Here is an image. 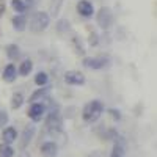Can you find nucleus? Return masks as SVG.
Instances as JSON below:
<instances>
[{
    "label": "nucleus",
    "instance_id": "obj_20",
    "mask_svg": "<svg viewBox=\"0 0 157 157\" xmlns=\"http://www.w3.org/2000/svg\"><path fill=\"white\" fill-rule=\"evenodd\" d=\"M11 6L17 13H24L25 10H27V5H25L24 0H11Z\"/></svg>",
    "mask_w": 157,
    "mask_h": 157
},
{
    "label": "nucleus",
    "instance_id": "obj_1",
    "mask_svg": "<svg viewBox=\"0 0 157 157\" xmlns=\"http://www.w3.org/2000/svg\"><path fill=\"white\" fill-rule=\"evenodd\" d=\"M104 112V105L99 101H91L83 107V120L86 123H94L99 120V116Z\"/></svg>",
    "mask_w": 157,
    "mask_h": 157
},
{
    "label": "nucleus",
    "instance_id": "obj_19",
    "mask_svg": "<svg viewBox=\"0 0 157 157\" xmlns=\"http://www.w3.org/2000/svg\"><path fill=\"white\" fill-rule=\"evenodd\" d=\"M6 54H8V57H10V58L16 60V58L21 55V50H19V47H17L16 44H10V46L6 47Z\"/></svg>",
    "mask_w": 157,
    "mask_h": 157
},
{
    "label": "nucleus",
    "instance_id": "obj_15",
    "mask_svg": "<svg viewBox=\"0 0 157 157\" xmlns=\"http://www.w3.org/2000/svg\"><path fill=\"white\" fill-rule=\"evenodd\" d=\"M25 25H27V21H25L24 16H16L14 19H13V27H14V30H17V32L25 30Z\"/></svg>",
    "mask_w": 157,
    "mask_h": 157
},
{
    "label": "nucleus",
    "instance_id": "obj_22",
    "mask_svg": "<svg viewBox=\"0 0 157 157\" xmlns=\"http://www.w3.org/2000/svg\"><path fill=\"white\" fill-rule=\"evenodd\" d=\"M8 120H10L8 113H6L5 110H0V129H2V127L8 123Z\"/></svg>",
    "mask_w": 157,
    "mask_h": 157
},
{
    "label": "nucleus",
    "instance_id": "obj_16",
    "mask_svg": "<svg viewBox=\"0 0 157 157\" xmlns=\"http://www.w3.org/2000/svg\"><path fill=\"white\" fill-rule=\"evenodd\" d=\"M14 155V149L10 146V143H2L0 145V157H13Z\"/></svg>",
    "mask_w": 157,
    "mask_h": 157
},
{
    "label": "nucleus",
    "instance_id": "obj_21",
    "mask_svg": "<svg viewBox=\"0 0 157 157\" xmlns=\"http://www.w3.org/2000/svg\"><path fill=\"white\" fill-rule=\"evenodd\" d=\"M24 102V96L21 93H14L13 94V99H11V107L13 109H19Z\"/></svg>",
    "mask_w": 157,
    "mask_h": 157
},
{
    "label": "nucleus",
    "instance_id": "obj_10",
    "mask_svg": "<svg viewBox=\"0 0 157 157\" xmlns=\"http://www.w3.org/2000/svg\"><path fill=\"white\" fill-rule=\"evenodd\" d=\"M49 93H50V88L44 85V86H39V90H36L29 99H30V102H36V101H39V99H46V98H49Z\"/></svg>",
    "mask_w": 157,
    "mask_h": 157
},
{
    "label": "nucleus",
    "instance_id": "obj_7",
    "mask_svg": "<svg viewBox=\"0 0 157 157\" xmlns=\"http://www.w3.org/2000/svg\"><path fill=\"white\" fill-rule=\"evenodd\" d=\"M64 80L69 85H83L85 83V75L82 72H77V71H69L64 74Z\"/></svg>",
    "mask_w": 157,
    "mask_h": 157
},
{
    "label": "nucleus",
    "instance_id": "obj_4",
    "mask_svg": "<svg viewBox=\"0 0 157 157\" xmlns=\"http://www.w3.org/2000/svg\"><path fill=\"white\" fill-rule=\"evenodd\" d=\"M98 24H99V27L104 29V30H107V29L112 27V24H113V14H112V11L109 8H102L98 13Z\"/></svg>",
    "mask_w": 157,
    "mask_h": 157
},
{
    "label": "nucleus",
    "instance_id": "obj_25",
    "mask_svg": "<svg viewBox=\"0 0 157 157\" xmlns=\"http://www.w3.org/2000/svg\"><path fill=\"white\" fill-rule=\"evenodd\" d=\"M29 2H30V3H33V2H35V0H29Z\"/></svg>",
    "mask_w": 157,
    "mask_h": 157
},
{
    "label": "nucleus",
    "instance_id": "obj_6",
    "mask_svg": "<svg viewBox=\"0 0 157 157\" xmlns=\"http://www.w3.org/2000/svg\"><path fill=\"white\" fill-rule=\"evenodd\" d=\"M46 113V105L41 102H33L30 109H29V116L32 118V120L36 123V121H41V118L44 116Z\"/></svg>",
    "mask_w": 157,
    "mask_h": 157
},
{
    "label": "nucleus",
    "instance_id": "obj_8",
    "mask_svg": "<svg viewBox=\"0 0 157 157\" xmlns=\"http://www.w3.org/2000/svg\"><path fill=\"white\" fill-rule=\"evenodd\" d=\"M77 11H78V14L83 16V17H91L94 14V8L88 0H80V2L77 3Z\"/></svg>",
    "mask_w": 157,
    "mask_h": 157
},
{
    "label": "nucleus",
    "instance_id": "obj_24",
    "mask_svg": "<svg viewBox=\"0 0 157 157\" xmlns=\"http://www.w3.org/2000/svg\"><path fill=\"white\" fill-rule=\"evenodd\" d=\"M19 157H30V154H29L27 151H25V149H22V152L19 154Z\"/></svg>",
    "mask_w": 157,
    "mask_h": 157
},
{
    "label": "nucleus",
    "instance_id": "obj_11",
    "mask_svg": "<svg viewBox=\"0 0 157 157\" xmlns=\"http://www.w3.org/2000/svg\"><path fill=\"white\" fill-rule=\"evenodd\" d=\"M16 75H17V71H16L14 64H6L3 69V80L5 82H14Z\"/></svg>",
    "mask_w": 157,
    "mask_h": 157
},
{
    "label": "nucleus",
    "instance_id": "obj_12",
    "mask_svg": "<svg viewBox=\"0 0 157 157\" xmlns=\"http://www.w3.org/2000/svg\"><path fill=\"white\" fill-rule=\"evenodd\" d=\"M33 134H35V127L30 126V127H25L24 129V134H22V138H21V148L24 149L25 146L29 145L33 138Z\"/></svg>",
    "mask_w": 157,
    "mask_h": 157
},
{
    "label": "nucleus",
    "instance_id": "obj_13",
    "mask_svg": "<svg viewBox=\"0 0 157 157\" xmlns=\"http://www.w3.org/2000/svg\"><path fill=\"white\" fill-rule=\"evenodd\" d=\"M16 137H17V132H16L14 127H5L3 129V132H2L3 143H13L16 140Z\"/></svg>",
    "mask_w": 157,
    "mask_h": 157
},
{
    "label": "nucleus",
    "instance_id": "obj_14",
    "mask_svg": "<svg viewBox=\"0 0 157 157\" xmlns=\"http://www.w3.org/2000/svg\"><path fill=\"white\" fill-rule=\"evenodd\" d=\"M32 69H33V63H32V60H24L22 64H21V68H19V74L25 77V75H29V74L32 72Z\"/></svg>",
    "mask_w": 157,
    "mask_h": 157
},
{
    "label": "nucleus",
    "instance_id": "obj_23",
    "mask_svg": "<svg viewBox=\"0 0 157 157\" xmlns=\"http://www.w3.org/2000/svg\"><path fill=\"white\" fill-rule=\"evenodd\" d=\"M109 113L115 118V120H120V118H121V115H120V112H118V110H115V109H110L109 110Z\"/></svg>",
    "mask_w": 157,
    "mask_h": 157
},
{
    "label": "nucleus",
    "instance_id": "obj_17",
    "mask_svg": "<svg viewBox=\"0 0 157 157\" xmlns=\"http://www.w3.org/2000/svg\"><path fill=\"white\" fill-rule=\"evenodd\" d=\"M110 157H124V141L121 140L120 143H115V148L110 154Z\"/></svg>",
    "mask_w": 157,
    "mask_h": 157
},
{
    "label": "nucleus",
    "instance_id": "obj_3",
    "mask_svg": "<svg viewBox=\"0 0 157 157\" xmlns=\"http://www.w3.org/2000/svg\"><path fill=\"white\" fill-rule=\"evenodd\" d=\"M61 116L58 113V110H50L49 116H47V121H46V129L49 134H58L61 130Z\"/></svg>",
    "mask_w": 157,
    "mask_h": 157
},
{
    "label": "nucleus",
    "instance_id": "obj_9",
    "mask_svg": "<svg viewBox=\"0 0 157 157\" xmlns=\"http://www.w3.org/2000/svg\"><path fill=\"white\" fill-rule=\"evenodd\" d=\"M41 152H43V155H46V157H55V155L58 154L57 143H54V141H46V143H43Z\"/></svg>",
    "mask_w": 157,
    "mask_h": 157
},
{
    "label": "nucleus",
    "instance_id": "obj_2",
    "mask_svg": "<svg viewBox=\"0 0 157 157\" xmlns=\"http://www.w3.org/2000/svg\"><path fill=\"white\" fill-rule=\"evenodd\" d=\"M49 22H50V17H49L47 13L38 11V13H35L33 17L30 19V30L35 32V33L44 32L49 27Z\"/></svg>",
    "mask_w": 157,
    "mask_h": 157
},
{
    "label": "nucleus",
    "instance_id": "obj_18",
    "mask_svg": "<svg viewBox=\"0 0 157 157\" xmlns=\"http://www.w3.org/2000/svg\"><path fill=\"white\" fill-rule=\"evenodd\" d=\"M35 83H36L38 86L47 85V83H49V75H47L46 72H38V74L35 75Z\"/></svg>",
    "mask_w": 157,
    "mask_h": 157
},
{
    "label": "nucleus",
    "instance_id": "obj_5",
    "mask_svg": "<svg viewBox=\"0 0 157 157\" xmlns=\"http://www.w3.org/2000/svg\"><path fill=\"white\" fill-rule=\"evenodd\" d=\"M109 57H93V58H85L83 60V66L85 68H91V69H102L109 66Z\"/></svg>",
    "mask_w": 157,
    "mask_h": 157
}]
</instances>
